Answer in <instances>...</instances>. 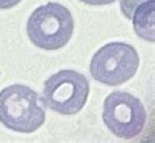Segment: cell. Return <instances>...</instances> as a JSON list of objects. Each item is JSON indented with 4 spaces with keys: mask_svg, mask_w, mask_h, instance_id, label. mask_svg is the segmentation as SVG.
<instances>
[{
    "mask_svg": "<svg viewBox=\"0 0 155 143\" xmlns=\"http://www.w3.org/2000/svg\"><path fill=\"white\" fill-rule=\"evenodd\" d=\"M45 105L34 89L12 84L0 91V122L16 133L30 134L44 125Z\"/></svg>",
    "mask_w": 155,
    "mask_h": 143,
    "instance_id": "6da1fadb",
    "label": "cell"
},
{
    "mask_svg": "<svg viewBox=\"0 0 155 143\" xmlns=\"http://www.w3.org/2000/svg\"><path fill=\"white\" fill-rule=\"evenodd\" d=\"M74 17L67 7L49 2L37 7L29 16L26 34L36 47L53 51L68 44L74 33Z\"/></svg>",
    "mask_w": 155,
    "mask_h": 143,
    "instance_id": "7a4b0ae2",
    "label": "cell"
},
{
    "mask_svg": "<svg viewBox=\"0 0 155 143\" xmlns=\"http://www.w3.org/2000/svg\"><path fill=\"white\" fill-rule=\"evenodd\" d=\"M90 96V82L75 70H61L45 80L42 102L62 115H74L86 106Z\"/></svg>",
    "mask_w": 155,
    "mask_h": 143,
    "instance_id": "3957f363",
    "label": "cell"
},
{
    "mask_svg": "<svg viewBox=\"0 0 155 143\" xmlns=\"http://www.w3.org/2000/svg\"><path fill=\"white\" fill-rule=\"evenodd\" d=\"M138 67L139 55L133 46L125 42H109L94 54L90 74L96 82L117 87L133 78Z\"/></svg>",
    "mask_w": 155,
    "mask_h": 143,
    "instance_id": "277c9868",
    "label": "cell"
},
{
    "mask_svg": "<svg viewBox=\"0 0 155 143\" xmlns=\"http://www.w3.org/2000/svg\"><path fill=\"white\" fill-rule=\"evenodd\" d=\"M147 112L138 97L124 91H114L107 96L103 105V121L113 135L133 139L142 133Z\"/></svg>",
    "mask_w": 155,
    "mask_h": 143,
    "instance_id": "5b68a950",
    "label": "cell"
},
{
    "mask_svg": "<svg viewBox=\"0 0 155 143\" xmlns=\"http://www.w3.org/2000/svg\"><path fill=\"white\" fill-rule=\"evenodd\" d=\"M120 8L122 15L133 22V29L138 37L147 42L155 41L154 0H121Z\"/></svg>",
    "mask_w": 155,
    "mask_h": 143,
    "instance_id": "8992f818",
    "label": "cell"
},
{
    "mask_svg": "<svg viewBox=\"0 0 155 143\" xmlns=\"http://www.w3.org/2000/svg\"><path fill=\"white\" fill-rule=\"evenodd\" d=\"M79 2L84 3L86 5H94V7H103V5H109L113 4L117 0H79Z\"/></svg>",
    "mask_w": 155,
    "mask_h": 143,
    "instance_id": "52a82bcc",
    "label": "cell"
},
{
    "mask_svg": "<svg viewBox=\"0 0 155 143\" xmlns=\"http://www.w3.org/2000/svg\"><path fill=\"white\" fill-rule=\"evenodd\" d=\"M21 2L22 0H0V9H11Z\"/></svg>",
    "mask_w": 155,
    "mask_h": 143,
    "instance_id": "ba28073f",
    "label": "cell"
}]
</instances>
